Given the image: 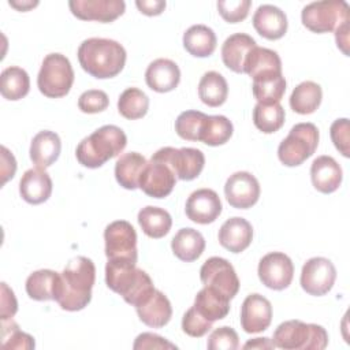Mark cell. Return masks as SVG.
Here are the masks:
<instances>
[{"label":"cell","mask_w":350,"mask_h":350,"mask_svg":"<svg viewBox=\"0 0 350 350\" xmlns=\"http://www.w3.org/2000/svg\"><path fill=\"white\" fill-rule=\"evenodd\" d=\"M200 279L204 286L217 290L228 299H232L239 290V279L235 269L223 257L208 258L200 269Z\"/></svg>","instance_id":"cell-11"},{"label":"cell","mask_w":350,"mask_h":350,"mask_svg":"<svg viewBox=\"0 0 350 350\" xmlns=\"http://www.w3.org/2000/svg\"><path fill=\"white\" fill-rule=\"evenodd\" d=\"M62 141L55 131L42 130L37 133L30 144V160L38 168L51 167L60 156Z\"/></svg>","instance_id":"cell-24"},{"label":"cell","mask_w":350,"mask_h":350,"mask_svg":"<svg viewBox=\"0 0 350 350\" xmlns=\"http://www.w3.org/2000/svg\"><path fill=\"white\" fill-rule=\"evenodd\" d=\"M175 183L176 176L172 170L165 163L150 159L141 172L138 187L149 197L164 198L172 191Z\"/></svg>","instance_id":"cell-15"},{"label":"cell","mask_w":350,"mask_h":350,"mask_svg":"<svg viewBox=\"0 0 350 350\" xmlns=\"http://www.w3.org/2000/svg\"><path fill=\"white\" fill-rule=\"evenodd\" d=\"M228 96V85L217 71L205 72L198 83V97L208 107H220Z\"/></svg>","instance_id":"cell-35"},{"label":"cell","mask_w":350,"mask_h":350,"mask_svg":"<svg viewBox=\"0 0 350 350\" xmlns=\"http://www.w3.org/2000/svg\"><path fill=\"white\" fill-rule=\"evenodd\" d=\"M335 40H336V45L338 48L345 53L349 55V21L343 22L342 25H339L335 29Z\"/></svg>","instance_id":"cell-52"},{"label":"cell","mask_w":350,"mask_h":350,"mask_svg":"<svg viewBox=\"0 0 350 350\" xmlns=\"http://www.w3.org/2000/svg\"><path fill=\"white\" fill-rule=\"evenodd\" d=\"M336 279L334 264L325 257L309 258L301 271V287L309 295L321 297L327 294Z\"/></svg>","instance_id":"cell-12"},{"label":"cell","mask_w":350,"mask_h":350,"mask_svg":"<svg viewBox=\"0 0 350 350\" xmlns=\"http://www.w3.org/2000/svg\"><path fill=\"white\" fill-rule=\"evenodd\" d=\"M254 38L246 33H235L226 38L221 45V59L231 71L242 74L249 52L256 46Z\"/></svg>","instance_id":"cell-25"},{"label":"cell","mask_w":350,"mask_h":350,"mask_svg":"<svg viewBox=\"0 0 350 350\" xmlns=\"http://www.w3.org/2000/svg\"><path fill=\"white\" fill-rule=\"evenodd\" d=\"M72 83L74 70L70 60L62 53L46 55L37 77L38 90L49 98H59L68 94Z\"/></svg>","instance_id":"cell-6"},{"label":"cell","mask_w":350,"mask_h":350,"mask_svg":"<svg viewBox=\"0 0 350 350\" xmlns=\"http://www.w3.org/2000/svg\"><path fill=\"white\" fill-rule=\"evenodd\" d=\"M275 345L269 338H254L243 345V349H273Z\"/></svg>","instance_id":"cell-53"},{"label":"cell","mask_w":350,"mask_h":350,"mask_svg":"<svg viewBox=\"0 0 350 350\" xmlns=\"http://www.w3.org/2000/svg\"><path fill=\"white\" fill-rule=\"evenodd\" d=\"M126 145L127 137L124 131L115 124H105L78 144L75 156L83 167L98 168L109 159L116 157Z\"/></svg>","instance_id":"cell-4"},{"label":"cell","mask_w":350,"mask_h":350,"mask_svg":"<svg viewBox=\"0 0 350 350\" xmlns=\"http://www.w3.org/2000/svg\"><path fill=\"white\" fill-rule=\"evenodd\" d=\"M138 223L145 235L159 239L170 232L172 217L165 209L148 205L138 212Z\"/></svg>","instance_id":"cell-33"},{"label":"cell","mask_w":350,"mask_h":350,"mask_svg":"<svg viewBox=\"0 0 350 350\" xmlns=\"http://www.w3.org/2000/svg\"><path fill=\"white\" fill-rule=\"evenodd\" d=\"M193 306L201 316L213 323L224 319L228 314L230 299L217 290L204 286V288L197 293Z\"/></svg>","instance_id":"cell-28"},{"label":"cell","mask_w":350,"mask_h":350,"mask_svg":"<svg viewBox=\"0 0 350 350\" xmlns=\"http://www.w3.org/2000/svg\"><path fill=\"white\" fill-rule=\"evenodd\" d=\"M272 321V305L261 294H250L241 308V327L247 334L265 331Z\"/></svg>","instance_id":"cell-18"},{"label":"cell","mask_w":350,"mask_h":350,"mask_svg":"<svg viewBox=\"0 0 350 350\" xmlns=\"http://www.w3.org/2000/svg\"><path fill=\"white\" fill-rule=\"evenodd\" d=\"M149 109L148 96L138 88H127L118 100L119 113L130 120L141 119Z\"/></svg>","instance_id":"cell-40"},{"label":"cell","mask_w":350,"mask_h":350,"mask_svg":"<svg viewBox=\"0 0 350 350\" xmlns=\"http://www.w3.org/2000/svg\"><path fill=\"white\" fill-rule=\"evenodd\" d=\"M145 81L152 90L157 93H167L179 85L180 70L175 62L160 57L148 66L145 71Z\"/></svg>","instance_id":"cell-21"},{"label":"cell","mask_w":350,"mask_h":350,"mask_svg":"<svg viewBox=\"0 0 350 350\" xmlns=\"http://www.w3.org/2000/svg\"><path fill=\"white\" fill-rule=\"evenodd\" d=\"M146 164V159L138 152H129L120 154L115 164V178L118 183L127 190L137 189L141 172L144 171Z\"/></svg>","instance_id":"cell-31"},{"label":"cell","mask_w":350,"mask_h":350,"mask_svg":"<svg viewBox=\"0 0 350 350\" xmlns=\"http://www.w3.org/2000/svg\"><path fill=\"white\" fill-rule=\"evenodd\" d=\"M323 92L319 83L304 81L297 85L290 96V107L299 115L313 113L321 104Z\"/></svg>","instance_id":"cell-34"},{"label":"cell","mask_w":350,"mask_h":350,"mask_svg":"<svg viewBox=\"0 0 350 350\" xmlns=\"http://www.w3.org/2000/svg\"><path fill=\"white\" fill-rule=\"evenodd\" d=\"M18 310V302L14 291L7 286V283H1V306H0V317L1 320H10L15 316Z\"/></svg>","instance_id":"cell-49"},{"label":"cell","mask_w":350,"mask_h":350,"mask_svg":"<svg viewBox=\"0 0 350 350\" xmlns=\"http://www.w3.org/2000/svg\"><path fill=\"white\" fill-rule=\"evenodd\" d=\"M21 197L33 205L45 202L52 194V179L42 168L27 170L19 182Z\"/></svg>","instance_id":"cell-23"},{"label":"cell","mask_w":350,"mask_h":350,"mask_svg":"<svg viewBox=\"0 0 350 350\" xmlns=\"http://www.w3.org/2000/svg\"><path fill=\"white\" fill-rule=\"evenodd\" d=\"M1 346L7 350H30L34 349L36 343L31 335L22 332L18 324L12 319H10L1 320Z\"/></svg>","instance_id":"cell-41"},{"label":"cell","mask_w":350,"mask_h":350,"mask_svg":"<svg viewBox=\"0 0 350 350\" xmlns=\"http://www.w3.org/2000/svg\"><path fill=\"white\" fill-rule=\"evenodd\" d=\"M221 201L212 189H198L193 191L185 206L186 216L198 224L213 223L221 213Z\"/></svg>","instance_id":"cell-17"},{"label":"cell","mask_w":350,"mask_h":350,"mask_svg":"<svg viewBox=\"0 0 350 350\" xmlns=\"http://www.w3.org/2000/svg\"><path fill=\"white\" fill-rule=\"evenodd\" d=\"M205 113L200 111H185L179 113L175 120V131L176 134L187 141H198L201 124L205 119Z\"/></svg>","instance_id":"cell-42"},{"label":"cell","mask_w":350,"mask_h":350,"mask_svg":"<svg viewBox=\"0 0 350 350\" xmlns=\"http://www.w3.org/2000/svg\"><path fill=\"white\" fill-rule=\"evenodd\" d=\"M30 90L29 74L16 66L7 67L0 75V92L7 100L16 101L23 98Z\"/></svg>","instance_id":"cell-37"},{"label":"cell","mask_w":350,"mask_h":350,"mask_svg":"<svg viewBox=\"0 0 350 350\" xmlns=\"http://www.w3.org/2000/svg\"><path fill=\"white\" fill-rule=\"evenodd\" d=\"M319 130L313 123H297L279 144L278 157L287 167L301 165L317 149Z\"/></svg>","instance_id":"cell-7"},{"label":"cell","mask_w":350,"mask_h":350,"mask_svg":"<svg viewBox=\"0 0 350 350\" xmlns=\"http://www.w3.org/2000/svg\"><path fill=\"white\" fill-rule=\"evenodd\" d=\"M150 159L165 163L172 170L176 179L182 180L196 179L201 174L205 164L204 153L196 148L176 149L172 146H165L153 153Z\"/></svg>","instance_id":"cell-9"},{"label":"cell","mask_w":350,"mask_h":350,"mask_svg":"<svg viewBox=\"0 0 350 350\" xmlns=\"http://www.w3.org/2000/svg\"><path fill=\"white\" fill-rule=\"evenodd\" d=\"M15 171L16 160L14 154L5 146H1V185H4L8 179L14 178Z\"/></svg>","instance_id":"cell-50"},{"label":"cell","mask_w":350,"mask_h":350,"mask_svg":"<svg viewBox=\"0 0 350 350\" xmlns=\"http://www.w3.org/2000/svg\"><path fill=\"white\" fill-rule=\"evenodd\" d=\"M256 31L267 40H279L287 31V16L284 11L272 4L260 5L253 15Z\"/></svg>","instance_id":"cell-19"},{"label":"cell","mask_w":350,"mask_h":350,"mask_svg":"<svg viewBox=\"0 0 350 350\" xmlns=\"http://www.w3.org/2000/svg\"><path fill=\"white\" fill-rule=\"evenodd\" d=\"M60 273L52 269H38L26 279V293L34 301H55Z\"/></svg>","instance_id":"cell-32"},{"label":"cell","mask_w":350,"mask_h":350,"mask_svg":"<svg viewBox=\"0 0 350 350\" xmlns=\"http://www.w3.org/2000/svg\"><path fill=\"white\" fill-rule=\"evenodd\" d=\"M224 194L232 208L247 209L258 201L260 183L250 172L238 171L226 180Z\"/></svg>","instance_id":"cell-14"},{"label":"cell","mask_w":350,"mask_h":350,"mask_svg":"<svg viewBox=\"0 0 350 350\" xmlns=\"http://www.w3.org/2000/svg\"><path fill=\"white\" fill-rule=\"evenodd\" d=\"M109 98L104 90L90 89L78 98V108L85 113H98L108 108Z\"/></svg>","instance_id":"cell-45"},{"label":"cell","mask_w":350,"mask_h":350,"mask_svg":"<svg viewBox=\"0 0 350 350\" xmlns=\"http://www.w3.org/2000/svg\"><path fill=\"white\" fill-rule=\"evenodd\" d=\"M342 168L331 156H319L310 165V179L316 190L324 194L334 193L342 183Z\"/></svg>","instance_id":"cell-22"},{"label":"cell","mask_w":350,"mask_h":350,"mask_svg":"<svg viewBox=\"0 0 350 350\" xmlns=\"http://www.w3.org/2000/svg\"><path fill=\"white\" fill-rule=\"evenodd\" d=\"M301 19L302 25L313 33H329L350 21V8L343 0L313 1L302 8Z\"/></svg>","instance_id":"cell-8"},{"label":"cell","mask_w":350,"mask_h":350,"mask_svg":"<svg viewBox=\"0 0 350 350\" xmlns=\"http://www.w3.org/2000/svg\"><path fill=\"white\" fill-rule=\"evenodd\" d=\"M350 127H349V119L342 118V119H336L331 127H329V135L331 139L335 145V148L345 156L349 157L350 156V150H349V144H350Z\"/></svg>","instance_id":"cell-47"},{"label":"cell","mask_w":350,"mask_h":350,"mask_svg":"<svg viewBox=\"0 0 350 350\" xmlns=\"http://www.w3.org/2000/svg\"><path fill=\"white\" fill-rule=\"evenodd\" d=\"M253 241V227L252 224L239 216L227 219L219 230L220 245L232 252L241 253L249 247Z\"/></svg>","instance_id":"cell-20"},{"label":"cell","mask_w":350,"mask_h":350,"mask_svg":"<svg viewBox=\"0 0 350 350\" xmlns=\"http://www.w3.org/2000/svg\"><path fill=\"white\" fill-rule=\"evenodd\" d=\"M126 57L123 45L109 38H88L78 48L81 67L98 79L116 77L123 70Z\"/></svg>","instance_id":"cell-3"},{"label":"cell","mask_w":350,"mask_h":350,"mask_svg":"<svg viewBox=\"0 0 350 350\" xmlns=\"http://www.w3.org/2000/svg\"><path fill=\"white\" fill-rule=\"evenodd\" d=\"M105 256L108 260L124 258L137 262V232L126 220H115L105 227Z\"/></svg>","instance_id":"cell-10"},{"label":"cell","mask_w":350,"mask_h":350,"mask_svg":"<svg viewBox=\"0 0 350 350\" xmlns=\"http://www.w3.org/2000/svg\"><path fill=\"white\" fill-rule=\"evenodd\" d=\"M253 96L260 104L280 103L286 92V79L283 74H271L253 79Z\"/></svg>","instance_id":"cell-38"},{"label":"cell","mask_w":350,"mask_h":350,"mask_svg":"<svg viewBox=\"0 0 350 350\" xmlns=\"http://www.w3.org/2000/svg\"><path fill=\"white\" fill-rule=\"evenodd\" d=\"M250 5V0H220L217 1V11L226 22L238 23L247 16Z\"/></svg>","instance_id":"cell-43"},{"label":"cell","mask_w":350,"mask_h":350,"mask_svg":"<svg viewBox=\"0 0 350 350\" xmlns=\"http://www.w3.org/2000/svg\"><path fill=\"white\" fill-rule=\"evenodd\" d=\"M216 34L205 25H193L183 34L185 49L196 57H208L216 49Z\"/></svg>","instance_id":"cell-30"},{"label":"cell","mask_w":350,"mask_h":350,"mask_svg":"<svg viewBox=\"0 0 350 350\" xmlns=\"http://www.w3.org/2000/svg\"><path fill=\"white\" fill-rule=\"evenodd\" d=\"M212 328V321L201 316L194 306L186 310L182 319V329L185 334L193 338H201Z\"/></svg>","instance_id":"cell-46"},{"label":"cell","mask_w":350,"mask_h":350,"mask_svg":"<svg viewBox=\"0 0 350 350\" xmlns=\"http://www.w3.org/2000/svg\"><path fill=\"white\" fill-rule=\"evenodd\" d=\"M10 5L19 10V11H27L36 5H38V1H10Z\"/></svg>","instance_id":"cell-54"},{"label":"cell","mask_w":350,"mask_h":350,"mask_svg":"<svg viewBox=\"0 0 350 350\" xmlns=\"http://www.w3.org/2000/svg\"><path fill=\"white\" fill-rule=\"evenodd\" d=\"M234 127L228 118L223 115H206L200 130L198 141L209 146L226 144L232 135Z\"/></svg>","instance_id":"cell-36"},{"label":"cell","mask_w":350,"mask_h":350,"mask_svg":"<svg viewBox=\"0 0 350 350\" xmlns=\"http://www.w3.org/2000/svg\"><path fill=\"white\" fill-rule=\"evenodd\" d=\"M135 5L142 14H145L148 16H154V15H160L164 11L165 1H163V0H137Z\"/></svg>","instance_id":"cell-51"},{"label":"cell","mask_w":350,"mask_h":350,"mask_svg":"<svg viewBox=\"0 0 350 350\" xmlns=\"http://www.w3.org/2000/svg\"><path fill=\"white\" fill-rule=\"evenodd\" d=\"M134 350H144V349H176V346L163 336L152 332H142L135 338L133 345Z\"/></svg>","instance_id":"cell-48"},{"label":"cell","mask_w":350,"mask_h":350,"mask_svg":"<svg viewBox=\"0 0 350 350\" xmlns=\"http://www.w3.org/2000/svg\"><path fill=\"white\" fill-rule=\"evenodd\" d=\"M206 346L209 350H237L239 347V338L231 327L224 325L211 332Z\"/></svg>","instance_id":"cell-44"},{"label":"cell","mask_w":350,"mask_h":350,"mask_svg":"<svg viewBox=\"0 0 350 350\" xmlns=\"http://www.w3.org/2000/svg\"><path fill=\"white\" fill-rule=\"evenodd\" d=\"M68 7L78 19L108 23L123 15L126 3L123 0H71Z\"/></svg>","instance_id":"cell-16"},{"label":"cell","mask_w":350,"mask_h":350,"mask_svg":"<svg viewBox=\"0 0 350 350\" xmlns=\"http://www.w3.org/2000/svg\"><path fill=\"white\" fill-rule=\"evenodd\" d=\"M243 72L252 79L271 74H282V60L275 51L256 45L245 60Z\"/></svg>","instance_id":"cell-27"},{"label":"cell","mask_w":350,"mask_h":350,"mask_svg":"<svg viewBox=\"0 0 350 350\" xmlns=\"http://www.w3.org/2000/svg\"><path fill=\"white\" fill-rule=\"evenodd\" d=\"M96 280L93 261L83 256L71 258L60 273L55 301L63 310H82L92 299V288Z\"/></svg>","instance_id":"cell-1"},{"label":"cell","mask_w":350,"mask_h":350,"mask_svg":"<svg viewBox=\"0 0 350 350\" xmlns=\"http://www.w3.org/2000/svg\"><path fill=\"white\" fill-rule=\"evenodd\" d=\"M284 118H286L284 108L280 105V103H275V104L257 103L253 109V123L260 131L265 134H272L278 131L283 126Z\"/></svg>","instance_id":"cell-39"},{"label":"cell","mask_w":350,"mask_h":350,"mask_svg":"<svg viewBox=\"0 0 350 350\" xmlns=\"http://www.w3.org/2000/svg\"><path fill=\"white\" fill-rule=\"evenodd\" d=\"M172 253L182 261H196L205 249L202 234L194 228H180L171 241Z\"/></svg>","instance_id":"cell-29"},{"label":"cell","mask_w":350,"mask_h":350,"mask_svg":"<svg viewBox=\"0 0 350 350\" xmlns=\"http://www.w3.org/2000/svg\"><path fill=\"white\" fill-rule=\"evenodd\" d=\"M139 320L152 328H161L167 325L172 317V306L170 299L160 291L154 290L152 297L135 308Z\"/></svg>","instance_id":"cell-26"},{"label":"cell","mask_w":350,"mask_h":350,"mask_svg":"<svg viewBox=\"0 0 350 350\" xmlns=\"http://www.w3.org/2000/svg\"><path fill=\"white\" fill-rule=\"evenodd\" d=\"M257 273L265 287L279 291L291 284L294 265L287 254L282 252H271L260 260Z\"/></svg>","instance_id":"cell-13"},{"label":"cell","mask_w":350,"mask_h":350,"mask_svg":"<svg viewBox=\"0 0 350 350\" xmlns=\"http://www.w3.org/2000/svg\"><path fill=\"white\" fill-rule=\"evenodd\" d=\"M105 283L135 308L145 304L156 290L150 276L138 268L135 261L124 258L107 261Z\"/></svg>","instance_id":"cell-2"},{"label":"cell","mask_w":350,"mask_h":350,"mask_svg":"<svg viewBox=\"0 0 350 350\" xmlns=\"http://www.w3.org/2000/svg\"><path fill=\"white\" fill-rule=\"evenodd\" d=\"M272 342L284 350H323L328 345V334L321 325L287 320L278 325Z\"/></svg>","instance_id":"cell-5"}]
</instances>
